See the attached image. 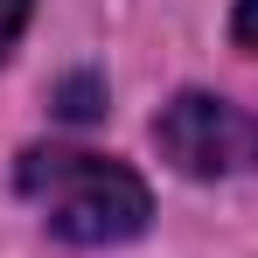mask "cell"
I'll use <instances>...</instances> for the list:
<instances>
[{"instance_id":"obj_1","label":"cell","mask_w":258,"mask_h":258,"mask_svg":"<svg viewBox=\"0 0 258 258\" xmlns=\"http://www.w3.org/2000/svg\"><path fill=\"white\" fill-rule=\"evenodd\" d=\"M21 196L42 210V223L70 244H126L147 230V181L105 154H77V147H28L21 154Z\"/></svg>"},{"instance_id":"obj_2","label":"cell","mask_w":258,"mask_h":258,"mask_svg":"<svg viewBox=\"0 0 258 258\" xmlns=\"http://www.w3.org/2000/svg\"><path fill=\"white\" fill-rule=\"evenodd\" d=\"M154 147L168 154V168L196 174V181H223V174L258 168V119L230 98L210 91H181L174 105H161L154 119Z\"/></svg>"},{"instance_id":"obj_3","label":"cell","mask_w":258,"mask_h":258,"mask_svg":"<svg viewBox=\"0 0 258 258\" xmlns=\"http://www.w3.org/2000/svg\"><path fill=\"white\" fill-rule=\"evenodd\" d=\"M56 112H63V119H77V126H84V119H98V112H105V84H98V77H63V91H56Z\"/></svg>"},{"instance_id":"obj_4","label":"cell","mask_w":258,"mask_h":258,"mask_svg":"<svg viewBox=\"0 0 258 258\" xmlns=\"http://www.w3.org/2000/svg\"><path fill=\"white\" fill-rule=\"evenodd\" d=\"M28 7H35V0H0V56H7V49H14V35L28 28Z\"/></svg>"},{"instance_id":"obj_5","label":"cell","mask_w":258,"mask_h":258,"mask_svg":"<svg viewBox=\"0 0 258 258\" xmlns=\"http://www.w3.org/2000/svg\"><path fill=\"white\" fill-rule=\"evenodd\" d=\"M230 35H237V49H251V56H258V0H237V14H230Z\"/></svg>"}]
</instances>
